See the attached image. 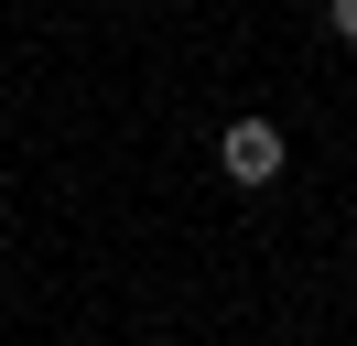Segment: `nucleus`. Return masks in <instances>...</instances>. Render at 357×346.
<instances>
[{"instance_id":"2","label":"nucleus","mask_w":357,"mask_h":346,"mask_svg":"<svg viewBox=\"0 0 357 346\" xmlns=\"http://www.w3.org/2000/svg\"><path fill=\"white\" fill-rule=\"evenodd\" d=\"M325 33H335V43H357V0H325Z\"/></svg>"},{"instance_id":"1","label":"nucleus","mask_w":357,"mask_h":346,"mask_svg":"<svg viewBox=\"0 0 357 346\" xmlns=\"http://www.w3.org/2000/svg\"><path fill=\"white\" fill-rule=\"evenodd\" d=\"M282 163H292V141L260 119V108L217 130V173H227V184H282Z\"/></svg>"}]
</instances>
